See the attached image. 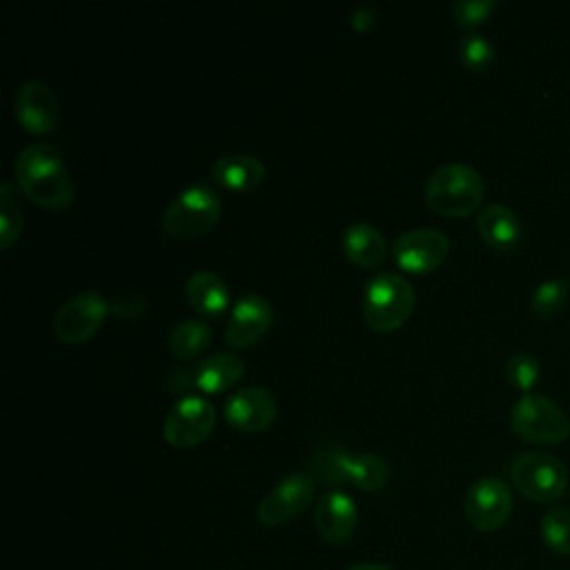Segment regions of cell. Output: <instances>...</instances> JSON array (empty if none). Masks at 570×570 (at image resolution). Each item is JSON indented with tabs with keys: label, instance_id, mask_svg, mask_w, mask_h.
Returning a JSON list of instances; mask_svg holds the SVG:
<instances>
[{
	"label": "cell",
	"instance_id": "obj_13",
	"mask_svg": "<svg viewBox=\"0 0 570 570\" xmlns=\"http://www.w3.org/2000/svg\"><path fill=\"white\" fill-rule=\"evenodd\" d=\"M272 321L274 309L269 301L261 294H245L229 309L225 323V341L234 350H247L269 332Z\"/></svg>",
	"mask_w": 570,
	"mask_h": 570
},
{
	"label": "cell",
	"instance_id": "obj_15",
	"mask_svg": "<svg viewBox=\"0 0 570 570\" xmlns=\"http://www.w3.org/2000/svg\"><path fill=\"white\" fill-rule=\"evenodd\" d=\"M314 525L330 546H345L358 525V508L354 499L341 490L325 492L314 508Z\"/></svg>",
	"mask_w": 570,
	"mask_h": 570
},
{
	"label": "cell",
	"instance_id": "obj_21",
	"mask_svg": "<svg viewBox=\"0 0 570 570\" xmlns=\"http://www.w3.org/2000/svg\"><path fill=\"white\" fill-rule=\"evenodd\" d=\"M212 338L214 330L207 321L185 318L169 334V352L180 361H189L200 356L212 345Z\"/></svg>",
	"mask_w": 570,
	"mask_h": 570
},
{
	"label": "cell",
	"instance_id": "obj_18",
	"mask_svg": "<svg viewBox=\"0 0 570 570\" xmlns=\"http://www.w3.org/2000/svg\"><path fill=\"white\" fill-rule=\"evenodd\" d=\"M476 232L481 240L497 252H510L521 240V223L517 214L501 203H490L479 212Z\"/></svg>",
	"mask_w": 570,
	"mask_h": 570
},
{
	"label": "cell",
	"instance_id": "obj_3",
	"mask_svg": "<svg viewBox=\"0 0 570 570\" xmlns=\"http://www.w3.org/2000/svg\"><path fill=\"white\" fill-rule=\"evenodd\" d=\"M416 294L414 287L399 274H376L363 294V318L381 334L394 332L405 325L414 312Z\"/></svg>",
	"mask_w": 570,
	"mask_h": 570
},
{
	"label": "cell",
	"instance_id": "obj_31",
	"mask_svg": "<svg viewBox=\"0 0 570 570\" xmlns=\"http://www.w3.org/2000/svg\"><path fill=\"white\" fill-rule=\"evenodd\" d=\"M376 22V13L370 7H358L350 16V24L354 31H367Z\"/></svg>",
	"mask_w": 570,
	"mask_h": 570
},
{
	"label": "cell",
	"instance_id": "obj_30",
	"mask_svg": "<svg viewBox=\"0 0 570 570\" xmlns=\"http://www.w3.org/2000/svg\"><path fill=\"white\" fill-rule=\"evenodd\" d=\"M145 307H147V301L140 296V294H125V296H118L116 301H111L109 309L118 316V318H125V321H136L140 314H145Z\"/></svg>",
	"mask_w": 570,
	"mask_h": 570
},
{
	"label": "cell",
	"instance_id": "obj_29",
	"mask_svg": "<svg viewBox=\"0 0 570 570\" xmlns=\"http://www.w3.org/2000/svg\"><path fill=\"white\" fill-rule=\"evenodd\" d=\"M494 7V0H454L448 4V13L461 29H474L490 18Z\"/></svg>",
	"mask_w": 570,
	"mask_h": 570
},
{
	"label": "cell",
	"instance_id": "obj_7",
	"mask_svg": "<svg viewBox=\"0 0 570 570\" xmlns=\"http://www.w3.org/2000/svg\"><path fill=\"white\" fill-rule=\"evenodd\" d=\"M216 428V410L205 396H183L167 412L163 436L176 450H189L209 439Z\"/></svg>",
	"mask_w": 570,
	"mask_h": 570
},
{
	"label": "cell",
	"instance_id": "obj_23",
	"mask_svg": "<svg viewBox=\"0 0 570 570\" xmlns=\"http://www.w3.org/2000/svg\"><path fill=\"white\" fill-rule=\"evenodd\" d=\"M390 479V465L381 454L363 452L352 456L350 463V483L363 492H376L385 488Z\"/></svg>",
	"mask_w": 570,
	"mask_h": 570
},
{
	"label": "cell",
	"instance_id": "obj_8",
	"mask_svg": "<svg viewBox=\"0 0 570 570\" xmlns=\"http://www.w3.org/2000/svg\"><path fill=\"white\" fill-rule=\"evenodd\" d=\"M316 481L307 472L283 476L258 503L256 519L267 528H281L298 519L314 501Z\"/></svg>",
	"mask_w": 570,
	"mask_h": 570
},
{
	"label": "cell",
	"instance_id": "obj_1",
	"mask_svg": "<svg viewBox=\"0 0 570 570\" xmlns=\"http://www.w3.org/2000/svg\"><path fill=\"white\" fill-rule=\"evenodd\" d=\"M18 189L36 205L49 212H62L73 203L71 174L49 142H33L16 156L13 165Z\"/></svg>",
	"mask_w": 570,
	"mask_h": 570
},
{
	"label": "cell",
	"instance_id": "obj_9",
	"mask_svg": "<svg viewBox=\"0 0 570 570\" xmlns=\"http://www.w3.org/2000/svg\"><path fill=\"white\" fill-rule=\"evenodd\" d=\"M463 514L476 532H497L512 514V492L497 476L476 479L463 499Z\"/></svg>",
	"mask_w": 570,
	"mask_h": 570
},
{
	"label": "cell",
	"instance_id": "obj_17",
	"mask_svg": "<svg viewBox=\"0 0 570 570\" xmlns=\"http://www.w3.org/2000/svg\"><path fill=\"white\" fill-rule=\"evenodd\" d=\"M245 361L236 354H212L200 358L194 367H191V383L196 390L205 392V394H218V392H227L234 385H238L245 376Z\"/></svg>",
	"mask_w": 570,
	"mask_h": 570
},
{
	"label": "cell",
	"instance_id": "obj_28",
	"mask_svg": "<svg viewBox=\"0 0 570 570\" xmlns=\"http://www.w3.org/2000/svg\"><path fill=\"white\" fill-rule=\"evenodd\" d=\"M539 374L541 365L530 352H517L505 363V381L525 394H530V390L537 385Z\"/></svg>",
	"mask_w": 570,
	"mask_h": 570
},
{
	"label": "cell",
	"instance_id": "obj_14",
	"mask_svg": "<svg viewBox=\"0 0 570 570\" xmlns=\"http://www.w3.org/2000/svg\"><path fill=\"white\" fill-rule=\"evenodd\" d=\"M13 114L31 136L51 134L58 127L60 109L53 89L42 80H27L13 96Z\"/></svg>",
	"mask_w": 570,
	"mask_h": 570
},
{
	"label": "cell",
	"instance_id": "obj_19",
	"mask_svg": "<svg viewBox=\"0 0 570 570\" xmlns=\"http://www.w3.org/2000/svg\"><path fill=\"white\" fill-rule=\"evenodd\" d=\"M345 258L361 267V269H374L381 267L387 258V240L385 236L370 223H352L341 238Z\"/></svg>",
	"mask_w": 570,
	"mask_h": 570
},
{
	"label": "cell",
	"instance_id": "obj_20",
	"mask_svg": "<svg viewBox=\"0 0 570 570\" xmlns=\"http://www.w3.org/2000/svg\"><path fill=\"white\" fill-rule=\"evenodd\" d=\"M185 298L189 307L205 318H218L229 307V289L225 281L209 269H198L187 278Z\"/></svg>",
	"mask_w": 570,
	"mask_h": 570
},
{
	"label": "cell",
	"instance_id": "obj_12",
	"mask_svg": "<svg viewBox=\"0 0 570 570\" xmlns=\"http://www.w3.org/2000/svg\"><path fill=\"white\" fill-rule=\"evenodd\" d=\"M223 414H225V421L234 430L247 432V434H258L274 425L278 405H276L274 394L267 387L249 385V387L236 390L227 396V401L223 405Z\"/></svg>",
	"mask_w": 570,
	"mask_h": 570
},
{
	"label": "cell",
	"instance_id": "obj_27",
	"mask_svg": "<svg viewBox=\"0 0 570 570\" xmlns=\"http://www.w3.org/2000/svg\"><path fill=\"white\" fill-rule=\"evenodd\" d=\"M459 60L468 71L481 73L494 62V47L481 33H465L459 40Z\"/></svg>",
	"mask_w": 570,
	"mask_h": 570
},
{
	"label": "cell",
	"instance_id": "obj_32",
	"mask_svg": "<svg viewBox=\"0 0 570 570\" xmlns=\"http://www.w3.org/2000/svg\"><path fill=\"white\" fill-rule=\"evenodd\" d=\"M345 570H394V568L387 566V563H381V561H358V563H352Z\"/></svg>",
	"mask_w": 570,
	"mask_h": 570
},
{
	"label": "cell",
	"instance_id": "obj_22",
	"mask_svg": "<svg viewBox=\"0 0 570 570\" xmlns=\"http://www.w3.org/2000/svg\"><path fill=\"white\" fill-rule=\"evenodd\" d=\"M24 209L18 187L11 180L0 183V249L7 252L22 234Z\"/></svg>",
	"mask_w": 570,
	"mask_h": 570
},
{
	"label": "cell",
	"instance_id": "obj_2",
	"mask_svg": "<svg viewBox=\"0 0 570 570\" xmlns=\"http://www.w3.org/2000/svg\"><path fill=\"white\" fill-rule=\"evenodd\" d=\"M485 183L465 163H448L430 174L423 187L428 207L445 218H465L481 207Z\"/></svg>",
	"mask_w": 570,
	"mask_h": 570
},
{
	"label": "cell",
	"instance_id": "obj_24",
	"mask_svg": "<svg viewBox=\"0 0 570 570\" xmlns=\"http://www.w3.org/2000/svg\"><path fill=\"white\" fill-rule=\"evenodd\" d=\"M350 463L352 456L345 450L336 448H323L312 459V470L321 483L338 490L341 485L350 483Z\"/></svg>",
	"mask_w": 570,
	"mask_h": 570
},
{
	"label": "cell",
	"instance_id": "obj_4",
	"mask_svg": "<svg viewBox=\"0 0 570 570\" xmlns=\"http://www.w3.org/2000/svg\"><path fill=\"white\" fill-rule=\"evenodd\" d=\"M220 209L218 194L209 185L196 183L171 198L163 212L160 225L171 238L205 236L218 225Z\"/></svg>",
	"mask_w": 570,
	"mask_h": 570
},
{
	"label": "cell",
	"instance_id": "obj_6",
	"mask_svg": "<svg viewBox=\"0 0 570 570\" xmlns=\"http://www.w3.org/2000/svg\"><path fill=\"white\" fill-rule=\"evenodd\" d=\"M512 432L528 443H561L570 434L568 414L543 394H523L510 412Z\"/></svg>",
	"mask_w": 570,
	"mask_h": 570
},
{
	"label": "cell",
	"instance_id": "obj_5",
	"mask_svg": "<svg viewBox=\"0 0 570 570\" xmlns=\"http://www.w3.org/2000/svg\"><path fill=\"white\" fill-rule=\"evenodd\" d=\"M508 476L512 485L534 503H552L561 499L568 485L566 463L541 450L521 452L510 461Z\"/></svg>",
	"mask_w": 570,
	"mask_h": 570
},
{
	"label": "cell",
	"instance_id": "obj_26",
	"mask_svg": "<svg viewBox=\"0 0 570 570\" xmlns=\"http://www.w3.org/2000/svg\"><path fill=\"white\" fill-rule=\"evenodd\" d=\"M543 546L554 554H570V510L550 508L539 523Z\"/></svg>",
	"mask_w": 570,
	"mask_h": 570
},
{
	"label": "cell",
	"instance_id": "obj_11",
	"mask_svg": "<svg viewBox=\"0 0 570 570\" xmlns=\"http://www.w3.org/2000/svg\"><path fill=\"white\" fill-rule=\"evenodd\" d=\"M448 252H450L448 236L434 227L407 229L392 245L394 263L403 272L419 274V276L441 267Z\"/></svg>",
	"mask_w": 570,
	"mask_h": 570
},
{
	"label": "cell",
	"instance_id": "obj_10",
	"mask_svg": "<svg viewBox=\"0 0 570 570\" xmlns=\"http://www.w3.org/2000/svg\"><path fill=\"white\" fill-rule=\"evenodd\" d=\"M109 303L98 292H80L53 314V334L65 345L87 343L105 323Z\"/></svg>",
	"mask_w": 570,
	"mask_h": 570
},
{
	"label": "cell",
	"instance_id": "obj_16",
	"mask_svg": "<svg viewBox=\"0 0 570 570\" xmlns=\"http://www.w3.org/2000/svg\"><path fill=\"white\" fill-rule=\"evenodd\" d=\"M265 176H267L265 165L252 154L220 156L209 167V178L216 185H220L223 189H229V191H236V194L254 191L256 187L263 185Z\"/></svg>",
	"mask_w": 570,
	"mask_h": 570
},
{
	"label": "cell",
	"instance_id": "obj_25",
	"mask_svg": "<svg viewBox=\"0 0 570 570\" xmlns=\"http://www.w3.org/2000/svg\"><path fill=\"white\" fill-rule=\"evenodd\" d=\"M568 303V283L563 278H548L537 285L530 296V312L541 318H554Z\"/></svg>",
	"mask_w": 570,
	"mask_h": 570
}]
</instances>
